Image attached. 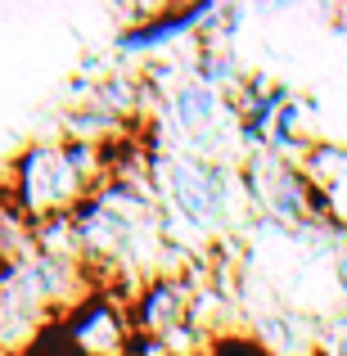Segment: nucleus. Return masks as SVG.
<instances>
[{
	"instance_id": "7ed1b4c3",
	"label": "nucleus",
	"mask_w": 347,
	"mask_h": 356,
	"mask_svg": "<svg viewBox=\"0 0 347 356\" xmlns=\"http://www.w3.org/2000/svg\"><path fill=\"white\" fill-rule=\"evenodd\" d=\"M95 289L81 257L36 248L32 257L0 261V356L23 352L54 316H68Z\"/></svg>"
},
{
	"instance_id": "6e6552de",
	"label": "nucleus",
	"mask_w": 347,
	"mask_h": 356,
	"mask_svg": "<svg viewBox=\"0 0 347 356\" xmlns=\"http://www.w3.org/2000/svg\"><path fill=\"white\" fill-rule=\"evenodd\" d=\"M316 356H347V307L330 312L321 321V343H316Z\"/></svg>"
},
{
	"instance_id": "39448f33",
	"label": "nucleus",
	"mask_w": 347,
	"mask_h": 356,
	"mask_svg": "<svg viewBox=\"0 0 347 356\" xmlns=\"http://www.w3.org/2000/svg\"><path fill=\"white\" fill-rule=\"evenodd\" d=\"M194 284L190 270H163L149 284H140L131 293V325H136V339H172L176 330L194 325Z\"/></svg>"
},
{
	"instance_id": "20e7f679",
	"label": "nucleus",
	"mask_w": 347,
	"mask_h": 356,
	"mask_svg": "<svg viewBox=\"0 0 347 356\" xmlns=\"http://www.w3.org/2000/svg\"><path fill=\"white\" fill-rule=\"evenodd\" d=\"M243 190H248V208L257 217H266V226L275 230H307L321 226V221H339L330 194L293 158L280 154L243 158Z\"/></svg>"
},
{
	"instance_id": "f257e3e1",
	"label": "nucleus",
	"mask_w": 347,
	"mask_h": 356,
	"mask_svg": "<svg viewBox=\"0 0 347 356\" xmlns=\"http://www.w3.org/2000/svg\"><path fill=\"white\" fill-rule=\"evenodd\" d=\"M122 145V140H118ZM118 172V149L95 145V140H72V136H50L32 140L9 158V181L5 194L32 226L45 221L77 217V208Z\"/></svg>"
},
{
	"instance_id": "423d86ee",
	"label": "nucleus",
	"mask_w": 347,
	"mask_h": 356,
	"mask_svg": "<svg viewBox=\"0 0 347 356\" xmlns=\"http://www.w3.org/2000/svg\"><path fill=\"white\" fill-rule=\"evenodd\" d=\"M221 14H226V5H181V9L158 5V14L145 18L140 27H122L113 54L118 59H149L158 50H172L176 41H199L221 23Z\"/></svg>"
},
{
	"instance_id": "0eeeda50",
	"label": "nucleus",
	"mask_w": 347,
	"mask_h": 356,
	"mask_svg": "<svg viewBox=\"0 0 347 356\" xmlns=\"http://www.w3.org/2000/svg\"><path fill=\"white\" fill-rule=\"evenodd\" d=\"M63 330L81 356H131V348H136L131 307H122L108 289H95L81 307H72L63 316Z\"/></svg>"
},
{
	"instance_id": "1a4fd4ad",
	"label": "nucleus",
	"mask_w": 347,
	"mask_h": 356,
	"mask_svg": "<svg viewBox=\"0 0 347 356\" xmlns=\"http://www.w3.org/2000/svg\"><path fill=\"white\" fill-rule=\"evenodd\" d=\"M208 356H271V352L261 348L252 334H221V339L212 343Z\"/></svg>"
},
{
	"instance_id": "f03ea898",
	"label": "nucleus",
	"mask_w": 347,
	"mask_h": 356,
	"mask_svg": "<svg viewBox=\"0 0 347 356\" xmlns=\"http://www.w3.org/2000/svg\"><path fill=\"white\" fill-rule=\"evenodd\" d=\"M149 176H154L158 203H163L167 230L185 226L194 239H221L230 230L234 212L248 203L243 167L203 158L181 145L149 149Z\"/></svg>"
}]
</instances>
